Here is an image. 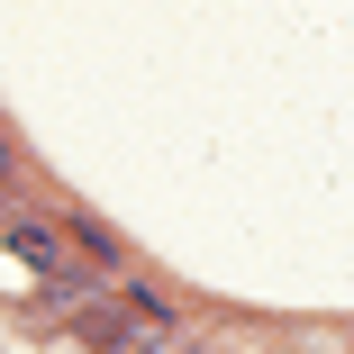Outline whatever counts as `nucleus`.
Listing matches in <instances>:
<instances>
[{
	"label": "nucleus",
	"instance_id": "f257e3e1",
	"mask_svg": "<svg viewBox=\"0 0 354 354\" xmlns=\"http://www.w3.org/2000/svg\"><path fill=\"white\" fill-rule=\"evenodd\" d=\"M0 236H10V254H19V263H37V272L55 263V227H37V218H0Z\"/></svg>",
	"mask_w": 354,
	"mask_h": 354
},
{
	"label": "nucleus",
	"instance_id": "f03ea898",
	"mask_svg": "<svg viewBox=\"0 0 354 354\" xmlns=\"http://www.w3.org/2000/svg\"><path fill=\"white\" fill-rule=\"evenodd\" d=\"M82 336H91V345H127V327H118L109 309H82Z\"/></svg>",
	"mask_w": 354,
	"mask_h": 354
},
{
	"label": "nucleus",
	"instance_id": "7ed1b4c3",
	"mask_svg": "<svg viewBox=\"0 0 354 354\" xmlns=\"http://www.w3.org/2000/svg\"><path fill=\"white\" fill-rule=\"evenodd\" d=\"M0 218H10V209H0Z\"/></svg>",
	"mask_w": 354,
	"mask_h": 354
}]
</instances>
